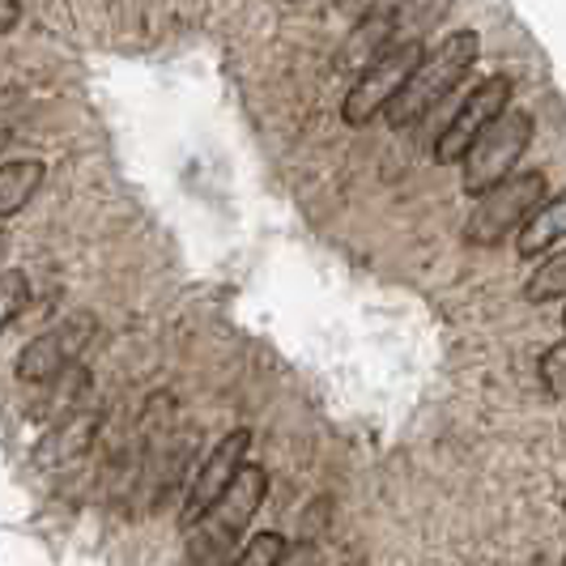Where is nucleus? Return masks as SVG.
<instances>
[{
	"label": "nucleus",
	"mask_w": 566,
	"mask_h": 566,
	"mask_svg": "<svg viewBox=\"0 0 566 566\" xmlns=\"http://www.w3.org/2000/svg\"><path fill=\"white\" fill-rule=\"evenodd\" d=\"M269 499V473L260 464H243L227 485V494L205 511L197 528H188V558L205 563H234L243 549V533L255 520V511Z\"/></svg>",
	"instance_id": "nucleus-1"
},
{
	"label": "nucleus",
	"mask_w": 566,
	"mask_h": 566,
	"mask_svg": "<svg viewBox=\"0 0 566 566\" xmlns=\"http://www.w3.org/2000/svg\"><path fill=\"white\" fill-rule=\"evenodd\" d=\"M478 52H482V39L478 30H452L434 52H426V60L418 64V73L405 82L397 98L388 103V124L392 128H409L418 124L422 115H430L455 85L469 77V69L478 64Z\"/></svg>",
	"instance_id": "nucleus-2"
},
{
	"label": "nucleus",
	"mask_w": 566,
	"mask_h": 566,
	"mask_svg": "<svg viewBox=\"0 0 566 566\" xmlns=\"http://www.w3.org/2000/svg\"><path fill=\"white\" fill-rule=\"evenodd\" d=\"M533 142V115L528 112H503L490 128H485L478 145L464 154V192L482 200L490 188H499L503 179L515 175V163L524 158V149Z\"/></svg>",
	"instance_id": "nucleus-3"
},
{
	"label": "nucleus",
	"mask_w": 566,
	"mask_h": 566,
	"mask_svg": "<svg viewBox=\"0 0 566 566\" xmlns=\"http://www.w3.org/2000/svg\"><path fill=\"white\" fill-rule=\"evenodd\" d=\"M545 200V170H515L511 179H503L499 188H490L469 227H464V239L473 248H494L503 243V234H511L515 227H524Z\"/></svg>",
	"instance_id": "nucleus-4"
},
{
	"label": "nucleus",
	"mask_w": 566,
	"mask_h": 566,
	"mask_svg": "<svg viewBox=\"0 0 566 566\" xmlns=\"http://www.w3.org/2000/svg\"><path fill=\"white\" fill-rule=\"evenodd\" d=\"M422 60H426L422 39H400V43H392V48L354 82V90L345 94V107H340L345 124L363 128V124H370L379 112H388V103H392L400 90H405V82L418 73Z\"/></svg>",
	"instance_id": "nucleus-5"
},
{
	"label": "nucleus",
	"mask_w": 566,
	"mask_h": 566,
	"mask_svg": "<svg viewBox=\"0 0 566 566\" xmlns=\"http://www.w3.org/2000/svg\"><path fill=\"white\" fill-rule=\"evenodd\" d=\"M511 94H515V85L511 77L503 73H494V77H485L460 107H455L452 124L439 133V142H434V158L443 163V167H455V163H464V154L478 145L485 128L499 119L503 112H511Z\"/></svg>",
	"instance_id": "nucleus-6"
},
{
	"label": "nucleus",
	"mask_w": 566,
	"mask_h": 566,
	"mask_svg": "<svg viewBox=\"0 0 566 566\" xmlns=\"http://www.w3.org/2000/svg\"><path fill=\"white\" fill-rule=\"evenodd\" d=\"M94 333H98V324H94V315L85 312L52 324L48 333H39L18 354V379L22 384H48V379H56L64 370H73V363L85 354V345L94 340Z\"/></svg>",
	"instance_id": "nucleus-7"
},
{
	"label": "nucleus",
	"mask_w": 566,
	"mask_h": 566,
	"mask_svg": "<svg viewBox=\"0 0 566 566\" xmlns=\"http://www.w3.org/2000/svg\"><path fill=\"white\" fill-rule=\"evenodd\" d=\"M248 448H252V434H248V430H230L227 439L200 460L197 478H192V490H188V503L179 511V528H184V533L197 528L200 520H205V511L227 494V485L234 482V473L248 464Z\"/></svg>",
	"instance_id": "nucleus-8"
},
{
	"label": "nucleus",
	"mask_w": 566,
	"mask_h": 566,
	"mask_svg": "<svg viewBox=\"0 0 566 566\" xmlns=\"http://www.w3.org/2000/svg\"><path fill=\"white\" fill-rule=\"evenodd\" d=\"M397 22H400L397 4H370L367 13H363L354 27H349L345 43H340V52H337L340 73H358V77H363L370 64H375V60L392 48Z\"/></svg>",
	"instance_id": "nucleus-9"
},
{
	"label": "nucleus",
	"mask_w": 566,
	"mask_h": 566,
	"mask_svg": "<svg viewBox=\"0 0 566 566\" xmlns=\"http://www.w3.org/2000/svg\"><path fill=\"white\" fill-rule=\"evenodd\" d=\"M98 413H73V418H64L56 430H48L43 434V443L34 448V464L39 469H56V464H69V460H77V455L94 443V434H98Z\"/></svg>",
	"instance_id": "nucleus-10"
},
{
	"label": "nucleus",
	"mask_w": 566,
	"mask_h": 566,
	"mask_svg": "<svg viewBox=\"0 0 566 566\" xmlns=\"http://www.w3.org/2000/svg\"><path fill=\"white\" fill-rule=\"evenodd\" d=\"M566 239V192L558 197L541 200V209L520 227V239H515V252L524 255V260H533V255L549 252L554 243H563Z\"/></svg>",
	"instance_id": "nucleus-11"
},
{
	"label": "nucleus",
	"mask_w": 566,
	"mask_h": 566,
	"mask_svg": "<svg viewBox=\"0 0 566 566\" xmlns=\"http://www.w3.org/2000/svg\"><path fill=\"white\" fill-rule=\"evenodd\" d=\"M43 179H48V167H43L39 158L4 163V167H0V218L27 209L30 200H34V192L43 188Z\"/></svg>",
	"instance_id": "nucleus-12"
},
{
	"label": "nucleus",
	"mask_w": 566,
	"mask_h": 566,
	"mask_svg": "<svg viewBox=\"0 0 566 566\" xmlns=\"http://www.w3.org/2000/svg\"><path fill=\"white\" fill-rule=\"evenodd\" d=\"M524 298L528 303H558V298H566V252L549 255L537 273L528 277Z\"/></svg>",
	"instance_id": "nucleus-13"
},
{
	"label": "nucleus",
	"mask_w": 566,
	"mask_h": 566,
	"mask_svg": "<svg viewBox=\"0 0 566 566\" xmlns=\"http://www.w3.org/2000/svg\"><path fill=\"white\" fill-rule=\"evenodd\" d=\"M27 303H30V282H27V273H0V333L18 319V315L27 312Z\"/></svg>",
	"instance_id": "nucleus-14"
},
{
	"label": "nucleus",
	"mask_w": 566,
	"mask_h": 566,
	"mask_svg": "<svg viewBox=\"0 0 566 566\" xmlns=\"http://www.w3.org/2000/svg\"><path fill=\"white\" fill-rule=\"evenodd\" d=\"M285 545H290V541H285L282 533H255V537L239 549V558L230 566H277L285 554Z\"/></svg>",
	"instance_id": "nucleus-15"
},
{
	"label": "nucleus",
	"mask_w": 566,
	"mask_h": 566,
	"mask_svg": "<svg viewBox=\"0 0 566 566\" xmlns=\"http://www.w3.org/2000/svg\"><path fill=\"white\" fill-rule=\"evenodd\" d=\"M541 384H545V392L549 397L566 400V340H558V345H549L545 354H541Z\"/></svg>",
	"instance_id": "nucleus-16"
},
{
	"label": "nucleus",
	"mask_w": 566,
	"mask_h": 566,
	"mask_svg": "<svg viewBox=\"0 0 566 566\" xmlns=\"http://www.w3.org/2000/svg\"><path fill=\"white\" fill-rule=\"evenodd\" d=\"M277 566H315V549L307 541H303V545H285V554Z\"/></svg>",
	"instance_id": "nucleus-17"
},
{
	"label": "nucleus",
	"mask_w": 566,
	"mask_h": 566,
	"mask_svg": "<svg viewBox=\"0 0 566 566\" xmlns=\"http://www.w3.org/2000/svg\"><path fill=\"white\" fill-rule=\"evenodd\" d=\"M18 22H22V4L18 0H0V34H9Z\"/></svg>",
	"instance_id": "nucleus-18"
},
{
	"label": "nucleus",
	"mask_w": 566,
	"mask_h": 566,
	"mask_svg": "<svg viewBox=\"0 0 566 566\" xmlns=\"http://www.w3.org/2000/svg\"><path fill=\"white\" fill-rule=\"evenodd\" d=\"M184 566H227V563H205V558H184Z\"/></svg>",
	"instance_id": "nucleus-19"
},
{
	"label": "nucleus",
	"mask_w": 566,
	"mask_h": 566,
	"mask_svg": "<svg viewBox=\"0 0 566 566\" xmlns=\"http://www.w3.org/2000/svg\"><path fill=\"white\" fill-rule=\"evenodd\" d=\"M9 137H13V133H9V128H4V124H0V145L9 142Z\"/></svg>",
	"instance_id": "nucleus-20"
},
{
	"label": "nucleus",
	"mask_w": 566,
	"mask_h": 566,
	"mask_svg": "<svg viewBox=\"0 0 566 566\" xmlns=\"http://www.w3.org/2000/svg\"><path fill=\"white\" fill-rule=\"evenodd\" d=\"M4 248H9V239H4V230H0V260H4Z\"/></svg>",
	"instance_id": "nucleus-21"
},
{
	"label": "nucleus",
	"mask_w": 566,
	"mask_h": 566,
	"mask_svg": "<svg viewBox=\"0 0 566 566\" xmlns=\"http://www.w3.org/2000/svg\"><path fill=\"white\" fill-rule=\"evenodd\" d=\"M563 328H566V312H563Z\"/></svg>",
	"instance_id": "nucleus-22"
}]
</instances>
